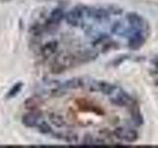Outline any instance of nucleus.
Wrapping results in <instances>:
<instances>
[{
  "label": "nucleus",
  "mask_w": 158,
  "mask_h": 148,
  "mask_svg": "<svg viewBox=\"0 0 158 148\" xmlns=\"http://www.w3.org/2000/svg\"><path fill=\"white\" fill-rule=\"evenodd\" d=\"M153 62H154V65H156L157 67H158V57L155 59V60L154 61H153Z\"/></svg>",
  "instance_id": "obj_21"
},
{
  "label": "nucleus",
  "mask_w": 158,
  "mask_h": 148,
  "mask_svg": "<svg viewBox=\"0 0 158 148\" xmlns=\"http://www.w3.org/2000/svg\"><path fill=\"white\" fill-rule=\"evenodd\" d=\"M83 17V10L80 7H74L64 15V20L71 27H78Z\"/></svg>",
  "instance_id": "obj_4"
},
{
  "label": "nucleus",
  "mask_w": 158,
  "mask_h": 148,
  "mask_svg": "<svg viewBox=\"0 0 158 148\" xmlns=\"http://www.w3.org/2000/svg\"><path fill=\"white\" fill-rule=\"evenodd\" d=\"M38 128V130L42 133V134H49V133H52V128L49 125V123L46 121L42 120L38 123V125L36 126Z\"/></svg>",
  "instance_id": "obj_16"
},
{
  "label": "nucleus",
  "mask_w": 158,
  "mask_h": 148,
  "mask_svg": "<svg viewBox=\"0 0 158 148\" xmlns=\"http://www.w3.org/2000/svg\"><path fill=\"white\" fill-rule=\"evenodd\" d=\"M22 87H23V83L22 82H17L16 84H14V85L11 87V89L9 90V92L7 93L6 98L7 99H11V98L16 97L19 94V92L21 91Z\"/></svg>",
  "instance_id": "obj_18"
},
{
  "label": "nucleus",
  "mask_w": 158,
  "mask_h": 148,
  "mask_svg": "<svg viewBox=\"0 0 158 148\" xmlns=\"http://www.w3.org/2000/svg\"><path fill=\"white\" fill-rule=\"evenodd\" d=\"M107 11L109 12V14H114V15H118V14H121L123 12V10L121 8H118V7H116V6H110L108 9H107Z\"/></svg>",
  "instance_id": "obj_20"
},
{
  "label": "nucleus",
  "mask_w": 158,
  "mask_h": 148,
  "mask_svg": "<svg viewBox=\"0 0 158 148\" xmlns=\"http://www.w3.org/2000/svg\"><path fill=\"white\" fill-rule=\"evenodd\" d=\"M131 117H132V120L135 122H136L137 125H141L143 122V117L140 113V111H139V108L137 106H135L132 105V108L131 110Z\"/></svg>",
  "instance_id": "obj_17"
},
{
  "label": "nucleus",
  "mask_w": 158,
  "mask_h": 148,
  "mask_svg": "<svg viewBox=\"0 0 158 148\" xmlns=\"http://www.w3.org/2000/svg\"><path fill=\"white\" fill-rule=\"evenodd\" d=\"M40 104H41V100L38 97H32L30 99H27L25 102V108L28 109L29 111H34L38 110L40 108Z\"/></svg>",
  "instance_id": "obj_13"
},
{
  "label": "nucleus",
  "mask_w": 158,
  "mask_h": 148,
  "mask_svg": "<svg viewBox=\"0 0 158 148\" xmlns=\"http://www.w3.org/2000/svg\"><path fill=\"white\" fill-rule=\"evenodd\" d=\"M143 42H144V39L142 38L141 35H139V33H136L135 36L130 39L128 46H130V47H131V48H137L141 46Z\"/></svg>",
  "instance_id": "obj_15"
},
{
  "label": "nucleus",
  "mask_w": 158,
  "mask_h": 148,
  "mask_svg": "<svg viewBox=\"0 0 158 148\" xmlns=\"http://www.w3.org/2000/svg\"><path fill=\"white\" fill-rule=\"evenodd\" d=\"M114 134L116 135V137L127 142H135L138 137V134L135 130H128V128L125 127H117L114 130Z\"/></svg>",
  "instance_id": "obj_6"
},
{
  "label": "nucleus",
  "mask_w": 158,
  "mask_h": 148,
  "mask_svg": "<svg viewBox=\"0 0 158 148\" xmlns=\"http://www.w3.org/2000/svg\"><path fill=\"white\" fill-rule=\"evenodd\" d=\"M43 120L42 113L39 110L29 111V113H25L22 117V122L27 127H36L38 123Z\"/></svg>",
  "instance_id": "obj_5"
},
{
  "label": "nucleus",
  "mask_w": 158,
  "mask_h": 148,
  "mask_svg": "<svg viewBox=\"0 0 158 148\" xmlns=\"http://www.w3.org/2000/svg\"><path fill=\"white\" fill-rule=\"evenodd\" d=\"M48 121L53 126L61 128L65 126V118L62 115L57 113H49L48 115Z\"/></svg>",
  "instance_id": "obj_10"
},
{
  "label": "nucleus",
  "mask_w": 158,
  "mask_h": 148,
  "mask_svg": "<svg viewBox=\"0 0 158 148\" xmlns=\"http://www.w3.org/2000/svg\"><path fill=\"white\" fill-rule=\"evenodd\" d=\"M87 15L97 22H104L109 19V12L103 8H88Z\"/></svg>",
  "instance_id": "obj_7"
},
{
  "label": "nucleus",
  "mask_w": 158,
  "mask_h": 148,
  "mask_svg": "<svg viewBox=\"0 0 158 148\" xmlns=\"http://www.w3.org/2000/svg\"><path fill=\"white\" fill-rule=\"evenodd\" d=\"M64 11L60 7H56L49 14L48 21L54 25H58L64 19Z\"/></svg>",
  "instance_id": "obj_11"
},
{
  "label": "nucleus",
  "mask_w": 158,
  "mask_h": 148,
  "mask_svg": "<svg viewBox=\"0 0 158 148\" xmlns=\"http://www.w3.org/2000/svg\"><path fill=\"white\" fill-rule=\"evenodd\" d=\"M57 48H58L57 41H49L47 43H44L41 47L40 52H41V56L44 58H49L56 52Z\"/></svg>",
  "instance_id": "obj_8"
},
{
  "label": "nucleus",
  "mask_w": 158,
  "mask_h": 148,
  "mask_svg": "<svg viewBox=\"0 0 158 148\" xmlns=\"http://www.w3.org/2000/svg\"><path fill=\"white\" fill-rule=\"evenodd\" d=\"M85 84H86V82L83 78L75 77V78L69 79V80H66L61 86L67 91V90H75V89L83 88L85 86Z\"/></svg>",
  "instance_id": "obj_9"
},
{
  "label": "nucleus",
  "mask_w": 158,
  "mask_h": 148,
  "mask_svg": "<svg viewBox=\"0 0 158 148\" xmlns=\"http://www.w3.org/2000/svg\"><path fill=\"white\" fill-rule=\"evenodd\" d=\"M82 144L83 145H87V146H91V145H94L95 144V139H94V137L89 134V133H87V134H85V136L83 137L82 139Z\"/></svg>",
  "instance_id": "obj_19"
},
{
  "label": "nucleus",
  "mask_w": 158,
  "mask_h": 148,
  "mask_svg": "<svg viewBox=\"0 0 158 148\" xmlns=\"http://www.w3.org/2000/svg\"><path fill=\"white\" fill-rule=\"evenodd\" d=\"M77 62V56L73 54H64V56H57L52 65L51 70L53 74H60L64 72L69 67L73 66Z\"/></svg>",
  "instance_id": "obj_1"
},
{
  "label": "nucleus",
  "mask_w": 158,
  "mask_h": 148,
  "mask_svg": "<svg viewBox=\"0 0 158 148\" xmlns=\"http://www.w3.org/2000/svg\"><path fill=\"white\" fill-rule=\"evenodd\" d=\"M110 96V102L117 107H127L131 105L132 103L131 97L121 89L117 88Z\"/></svg>",
  "instance_id": "obj_2"
},
{
  "label": "nucleus",
  "mask_w": 158,
  "mask_h": 148,
  "mask_svg": "<svg viewBox=\"0 0 158 148\" xmlns=\"http://www.w3.org/2000/svg\"><path fill=\"white\" fill-rule=\"evenodd\" d=\"M61 140L65 141L69 144H76L78 143V135L73 131H67L65 133H61Z\"/></svg>",
  "instance_id": "obj_14"
},
{
  "label": "nucleus",
  "mask_w": 158,
  "mask_h": 148,
  "mask_svg": "<svg viewBox=\"0 0 158 148\" xmlns=\"http://www.w3.org/2000/svg\"><path fill=\"white\" fill-rule=\"evenodd\" d=\"M116 89L117 87L114 84L106 81L92 80L89 85V90L91 92H101L104 95H111Z\"/></svg>",
  "instance_id": "obj_3"
},
{
  "label": "nucleus",
  "mask_w": 158,
  "mask_h": 148,
  "mask_svg": "<svg viewBox=\"0 0 158 148\" xmlns=\"http://www.w3.org/2000/svg\"><path fill=\"white\" fill-rule=\"evenodd\" d=\"M127 20L128 21V23H130L133 27H139L143 23V18L135 12L128 13L127 15Z\"/></svg>",
  "instance_id": "obj_12"
}]
</instances>
